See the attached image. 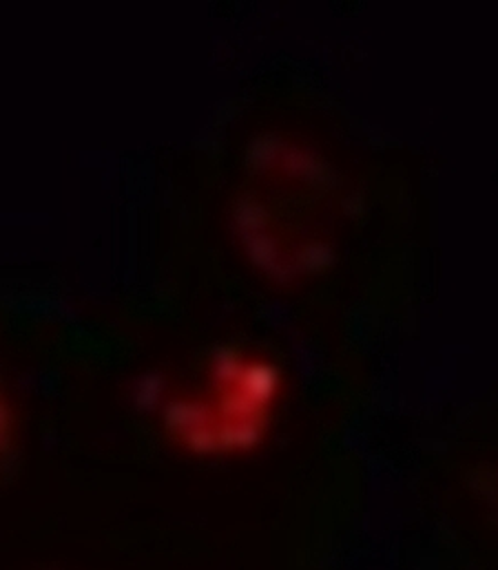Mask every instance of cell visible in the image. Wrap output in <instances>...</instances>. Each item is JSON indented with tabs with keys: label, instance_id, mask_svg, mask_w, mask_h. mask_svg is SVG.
Masks as SVG:
<instances>
[{
	"label": "cell",
	"instance_id": "6da1fadb",
	"mask_svg": "<svg viewBox=\"0 0 498 570\" xmlns=\"http://www.w3.org/2000/svg\"><path fill=\"white\" fill-rule=\"evenodd\" d=\"M13 440V416L7 401L0 396V455L9 449Z\"/></svg>",
	"mask_w": 498,
	"mask_h": 570
}]
</instances>
